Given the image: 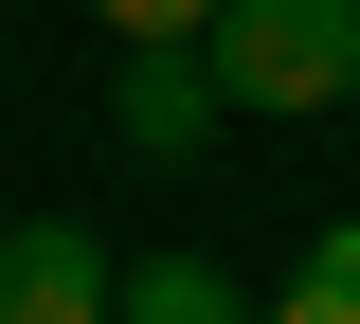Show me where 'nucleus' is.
Listing matches in <instances>:
<instances>
[{"label":"nucleus","instance_id":"obj_1","mask_svg":"<svg viewBox=\"0 0 360 324\" xmlns=\"http://www.w3.org/2000/svg\"><path fill=\"white\" fill-rule=\"evenodd\" d=\"M198 54H217V91H234V108L324 127V108L360 91V0H217V18H198Z\"/></svg>","mask_w":360,"mask_h":324},{"label":"nucleus","instance_id":"obj_2","mask_svg":"<svg viewBox=\"0 0 360 324\" xmlns=\"http://www.w3.org/2000/svg\"><path fill=\"white\" fill-rule=\"evenodd\" d=\"M217 54L198 37H127V72H108V127H127V162H198V144H217Z\"/></svg>","mask_w":360,"mask_h":324},{"label":"nucleus","instance_id":"obj_3","mask_svg":"<svg viewBox=\"0 0 360 324\" xmlns=\"http://www.w3.org/2000/svg\"><path fill=\"white\" fill-rule=\"evenodd\" d=\"M108 288H127V271H108L72 216H18V234H0V324H108Z\"/></svg>","mask_w":360,"mask_h":324},{"label":"nucleus","instance_id":"obj_4","mask_svg":"<svg viewBox=\"0 0 360 324\" xmlns=\"http://www.w3.org/2000/svg\"><path fill=\"white\" fill-rule=\"evenodd\" d=\"M108 324H270V306L217 271V252H144V271L108 288Z\"/></svg>","mask_w":360,"mask_h":324},{"label":"nucleus","instance_id":"obj_5","mask_svg":"<svg viewBox=\"0 0 360 324\" xmlns=\"http://www.w3.org/2000/svg\"><path fill=\"white\" fill-rule=\"evenodd\" d=\"M270 324H360V234H307V271H288Z\"/></svg>","mask_w":360,"mask_h":324},{"label":"nucleus","instance_id":"obj_6","mask_svg":"<svg viewBox=\"0 0 360 324\" xmlns=\"http://www.w3.org/2000/svg\"><path fill=\"white\" fill-rule=\"evenodd\" d=\"M90 18H108V37H198L217 0H90Z\"/></svg>","mask_w":360,"mask_h":324}]
</instances>
